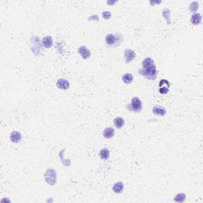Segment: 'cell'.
Returning <instances> with one entry per match:
<instances>
[{"instance_id":"18","label":"cell","mask_w":203,"mask_h":203,"mask_svg":"<svg viewBox=\"0 0 203 203\" xmlns=\"http://www.w3.org/2000/svg\"><path fill=\"white\" fill-rule=\"evenodd\" d=\"M190 11L191 12H195L198 9V3L197 2H193L190 5Z\"/></svg>"},{"instance_id":"1","label":"cell","mask_w":203,"mask_h":203,"mask_svg":"<svg viewBox=\"0 0 203 203\" xmlns=\"http://www.w3.org/2000/svg\"><path fill=\"white\" fill-rule=\"evenodd\" d=\"M139 73L141 76H145V78L151 80H154L156 78L157 75V70L155 68V65L150 66V67H146V68H142L141 70H139Z\"/></svg>"},{"instance_id":"13","label":"cell","mask_w":203,"mask_h":203,"mask_svg":"<svg viewBox=\"0 0 203 203\" xmlns=\"http://www.w3.org/2000/svg\"><path fill=\"white\" fill-rule=\"evenodd\" d=\"M99 156L100 158L103 159H105V160L108 159L109 157H110V151H109V149L106 148L102 149L99 151Z\"/></svg>"},{"instance_id":"16","label":"cell","mask_w":203,"mask_h":203,"mask_svg":"<svg viewBox=\"0 0 203 203\" xmlns=\"http://www.w3.org/2000/svg\"><path fill=\"white\" fill-rule=\"evenodd\" d=\"M154 65V61L151 58H145L143 62H142V68H146V67H150V66Z\"/></svg>"},{"instance_id":"6","label":"cell","mask_w":203,"mask_h":203,"mask_svg":"<svg viewBox=\"0 0 203 203\" xmlns=\"http://www.w3.org/2000/svg\"><path fill=\"white\" fill-rule=\"evenodd\" d=\"M56 86H57V87L60 88V89L68 90L69 88L70 84H69L68 80H66V79H58L57 82H56Z\"/></svg>"},{"instance_id":"8","label":"cell","mask_w":203,"mask_h":203,"mask_svg":"<svg viewBox=\"0 0 203 203\" xmlns=\"http://www.w3.org/2000/svg\"><path fill=\"white\" fill-rule=\"evenodd\" d=\"M152 111H153V114L157 116H164L167 113L165 109L159 106H155L152 109Z\"/></svg>"},{"instance_id":"17","label":"cell","mask_w":203,"mask_h":203,"mask_svg":"<svg viewBox=\"0 0 203 203\" xmlns=\"http://www.w3.org/2000/svg\"><path fill=\"white\" fill-rule=\"evenodd\" d=\"M175 202H183L185 200H186V194H183V193H180L178 194L177 195H176L175 197Z\"/></svg>"},{"instance_id":"2","label":"cell","mask_w":203,"mask_h":203,"mask_svg":"<svg viewBox=\"0 0 203 203\" xmlns=\"http://www.w3.org/2000/svg\"><path fill=\"white\" fill-rule=\"evenodd\" d=\"M128 107H129V109L131 110L134 111L136 113L141 112L142 110V103L140 98H138L137 97H134L131 100V104Z\"/></svg>"},{"instance_id":"7","label":"cell","mask_w":203,"mask_h":203,"mask_svg":"<svg viewBox=\"0 0 203 203\" xmlns=\"http://www.w3.org/2000/svg\"><path fill=\"white\" fill-rule=\"evenodd\" d=\"M11 141L13 143H18L21 140V134L20 132L18 131H13L11 133Z\"/></svg>"},{"instance_id":"4","label":"cell","mask_w":203,"mask_h":203,"mask_svg":"<svg viewBox=\"0 0 203 203\" xmlns=\"http://www.w3.org/2000/svg\"><path fill=\"white\" fill-rule=\"evenodd\" d=\"M124 55H125V62L127 63V64H129V63H130L131 61L135 58V56H136V53H135L134 51H133L132 49L127 48V49L125 50Z\"/></svg>"},{"instance_id":"10","label":"cell","mask_w":203,"mask_h":203,"mask_svg":"<svg viewBox=\"0 0 203 203\" xmlns=\"http://www.w3.org/2000/svg\"><path fill=\"white\" fill-rule=\"evenodd\" d=\"M114 133H115V132H114V129L113 128H107L104 129L103 133V137L107 139H110V138L113 137L114 136Z\"/></svg>"},{"instance_id":"9","label":"cell","mask_w":203,"mask_h":203,"mask_svg":"<svg viewBox=\"0 0 203 203\" xmlns=\"http://www.w3.org/2000/svg\"><path fill=\"white\" fill-rule=\"evenodd\" d=\"M124 190V183L122 182H117L113 186V190L114 192L117 194H121L123 192Z\"/></svg>"},{"instance_id":"12","label":"cell","mask_w":203,"mask_h":203,"mask_svg":"<svg viewBox=\"0 0 203 203\" xmlns=\"http://www.w3.org/2000/svg\"><path fill=\"white\" fill-rule=\"evenodd\" d=\"M43 45L45 48H49L52 47V38L50 36H46L43 38Z\"/></svg>"},{"instance_id":"20","label":"cell","mask_w":203,"mask_h":203,"mask_svg":"<svg viewBox=\"0 0 203 203\" xmlns=\"http://www.w3.org/2000/svg\"><path fill=\"white\" fill-rule=\"evenodd\" d=\"M168 87H165V86H164V87H160V88H159V93L163 94H165L168 92Z\"/></svg>"},{"instance_id":"14","label":"cell","mask_w":203,"mask_h":203,"mask_svg":"<svg viewBox=\"0 0 203 203\" xmlns=\"http://www.w3.org/2000/svg\"><path fill=\"white\" fill-rule=\"evenodd\" d=\"M114 123L115 125V126L117 128V129H121L125 125V120L121 117H117L116 118H114Z\"/></svg>"},{"instance_id":"5","label":"cell","mask_w":203,"mask_h":203,"mask_svg":"<svg viewBox=\"0 0 203 203\" xmlns=\"http://www.w3.org/2000/svg\"><path fill=\"white\" fill-rule=\"evenodd\" d=\"M78 52L80 54L83 59H87L90 56V52L86 46H80L78 48Z\"/></svg>"},{"instance_id":"15","label":"cell","mask_w":203,"mask_h":203,"mask_svg":"<svg viewBox=\"0 0 203 203\" xmlns=\"http://www.w3.org/2000/svg\"><path fill=\"white\" fill-rule=\"evenodd\" d=\"M122 80H123V82H124L125 83L129 84V83L133 82V75L130 74V73H125V74L123 75V76H122Z\"/></svg>"},{"instance_id":"3","label":"cell","mask_w":203,"mask_h":203,"mask_svg":"<svg viewBox=\"0 0 203 203\" xmlns=\"http://www.w3.org/2000/svg\"><path fill=\"white\" fill-rule=\"evenodd\" d=\"M120 40L121 38L118 35H114L111 34V33L107 35L106 38H105V41H106L107 45H110V46H114V45L119 44Z\"/></svg>"},{"instance_id":"11","label":"cell","mask_w":203,"mask_h":203,"mask_svg":"<svg viewBox=\"0 0 203 203\" xmlns=\"http://www.w3.org/2000/svg\"><path fill=\"white\" fill-rule=\"evenodd\" d=\"M202 21V15L200 14H194L191 17V22L194 25H198L200 24V22Z\"/></svg>"},{"instance_id":"21","label":"cell","mask_w":203,"mask_h":203,"mask_svg":"<svg viewBox=\"0 0 203 203\" xmlns=\"http://www.w3.org/2000/svg\"><path fill=\"white\" fill-rule=\"evenodd\" d=\"M117 3V1H112V2H110V1H108L107 2V4H109V5H114V4H115V3Z\"/></svg>"},{"instance_id":"19","label":"cell","mask_w":203,"mask_h":203,"mask_svg":"<svg viewBox=\"0 0 203 203\" xmlns=\"http://www.w3.org/2000/svg\"><path fill=\"white\" fill-rule=\"evenodd\" d=\"M111 16H112V14H111L110 11H104L103 13V17L105 19H110Z\"/></svg>"}]
</instances>
